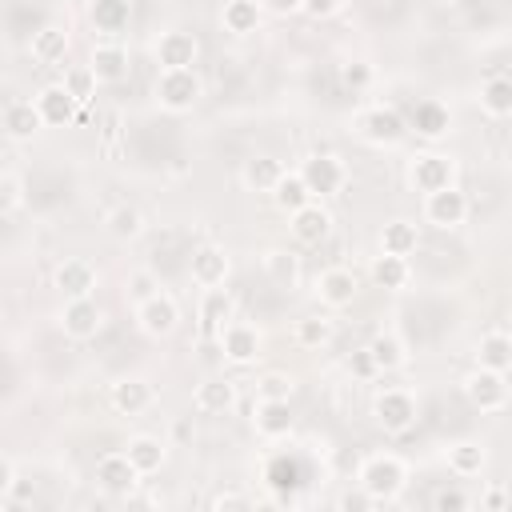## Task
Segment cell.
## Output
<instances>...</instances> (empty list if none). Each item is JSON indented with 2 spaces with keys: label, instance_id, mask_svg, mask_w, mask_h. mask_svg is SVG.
Listing matches in <instances>:
<instances>
[{
  "label": "cell",
  "instance_id": "cell-1",
  "mask_svg": "<svg viewBox=\"0 0 512 512\" xmlns=\"http://www.w3.org/2000/svg\"><path fill=\"white\" fill-rule=\"evenodd\" d=\"M356 484L372 496V504H392V500L408 488V464H404L396 452H372V456L360 464Z\"/></svg>",
  "mask_w": 512,
  "mask_h": 512
},
{
  "label": "cell",
  "instance_id": "cell-2",
  "mask_svg": "<svg viewBox=\"0 0 512 512\" xmlns=\"http://www.w3.org/2000/svg\"><path fill=\"white\" fill-rule=\"evenodd\" d=\"M152 96L164 112L172 116H184L200 104L204 96V80L196 68H156V84H152Z\"/></svg>",
  "mask_w": 512,
  "mask_h": 512
},
{
  "label": "cell",
  "instance_id": "cell-3",
  "mask_svg": "<svg viewBox=\"0 0 512 512\" xmlns=\"http://www.w3.org/2000/svg\"><path fill=\"white\" fill-rule=\"evenodd\" d=\"M408 116L392 104H368L356 112V136L372 148H396L404 136H408Z\"/></svg>",
  "mask_w": 512,
  "mask_h": 512
},
{
  "label": "cell",
  "instance_id": "cell-4",
  "mask_svg": "<svg viewBox=\"0 0 512 512\" xmlns=\"http://www.w3.org/2000/svg\"><path fill=\"white\" fill-rule=\"evenodd\" d=\"M420 416V400L408 388H384L372 400V420L384 428V436H404L416 428Z\"/></svg>",
  "mask_w": 512,
  "mask_h": 512
},
{
  "label": "cell",
  "instance_id": "cell-5",
  "mask_svg": "<svg viewBox=\"0 0 512 512\" xmlns=\"http://www.w3.org/2000/svg\"><path fill=\"white\" fill-rule=\"evenodd\" d=\"M464 396H468V404L476 408V412H484V416H492V412H504L508 408V400H512V388H508V372H496V368H472L468 376H464Z\"/></svg>",
  "mask_w": 512,
  "mask_h": 512
},
{
  "label": "cell",
  "instance_id": "cell-6",
  "mask_svg": "<svg viewBox=\"0 0 512 512\" xmlns=\"http://www.w3.org/2000/svg\"><path fill=\"white\" fill-rule=\"evenodd\" d=\"M308 184V192L316 200H328V196H340L348 188V164L336 156V152H312L308 160H300L296 168Z\"/></svg>",
  "mask_w": 512,
  "mask_h": 512
},
{
  "label": "cell",
  "instance_id": "cell-7",
  "mask_svg": "<svg viewBox=\"0 0 512 512\" xmlns=\"http://www.w3.org/2000/svg\"><path fill=\"white\" fill-rule=\"evenodd\" d=\"M404 176H408V188L420 192V196L440 192V188L456 184V156H448V152H416L408 160Z\"/></svg>",
  "mask_w": 512,
  "mask_h": 512
},
{
  "label": "cell",
  "instance_id": "cell-8",
  "mask_svg": "<svg viewBox=\"0 0 512 512\" xmlns=\"http://www.w3.org/2000/svg\"><path fill=\"white\" fill-rule=\"evenodd\" d=\"M420 212H424V224H432V228H440V232H456V228L468 224L472 204H468L464 188L448 184V188H440V192H428Z\"/></svg>",
  "mask_w": 512,
  "mask_h": 512
},
{
  "label": "cell",
  "instance_id": "cell-9",
  "mask_svg": "<svg viewBox=\"0 0 512 512\" xmlns=\"http://www.w3.org/2000/svg\"><path fill=\"white\" fill-rule=\"evenodd\" d=\"M56 324H60V332H64L68 340L84 344V340H96V336H100V328H104V308H100L92 296H72V300L60 304Z\"/></svg>",
  "mask_w": 512,
  "mask_h": 512
},
{
  "label": "cell",
  "instance_id": "cell-10",
  "mask_svg": "<svg viewBox=\"0 0 512 512\" xmlns=\"http://www.w3.org/2000/svg\"><path fill=\"white\" fill-rule=\"evenodd\" d=\"M216 344H220V352H224L228 364L248 368V364H256V356H260V348H264V332H260L256 324H248V320H228V324L216 332Z\"/></svg>",
  "mask_w": 512,
  "mask_h": 512
},
{
  "label": "cell",
  "instance_id": "cell-11",
  "mask_svg": "<svg viewBox=\"0 0 512 512\" xmlns=\"http://www.w3.org/2000/svg\"><path fill=\"white\" fill-rule=\"evenodd\" d=\"M136 328H140L144 336H152V340H168V336L180 328V304H176V296H168V292L160 288L156 296L140 300V304H136Z\"/></svg>",
  "mask_w": 512,
  "mask_h": 512
},
{
  "label": "cell",
  "instance_id": "cell-12",
  "mask_svg": "<svg viewBox=\"0 0 512 512\" xmlns=\"http://www.w3.org/2000/svg\"><path fill=\"white\" fill-rule=\"evenodd\" d=\"M92 480H96L108 496H132L136 484L144 480V472L132 464L128 452H104V456L96 460V468H92Z\"/></svg>",
  "mask_w": 512,
  "mask_h": 512
},
{
  "label": "cell",
  "instance_id": "cell-13",
  "mask_svg": "<svg viewBox=\"0 0 512 512\" xmlns=\"http://www.w3.org/2000/svg\"><path fill=\"white\" fill-rule=\"evenodd\" d=\"M228 272H232V256H228L224 244H200V248H192V256H188V280L196 288H220L228 280Z\"/></svg>",
  "mask_w": 512,
  "mask_h": 512
},
{
  "label": "cell",
  "instance_id": "cell-14",
  "mask_svg": "<svg viewBox=\"0 0 512 512\" xmlns=\"http://www.w3.org/2000/svg\"><path fill=\"white\" fill-rule=\"evenodd\" d=\"M196 56H200V40L184 28H164L152 44L156 68H196Z\"/></svg>",
  "mask_w": 512,
  "mask_h": 512
},
{
  "label": "cell",
  "instance_id": "cell-15",
  "mask_svg": "<svg viewBox=\"0 0 512 512\" xmlns=\"http://www.w3.org/2000/svg\"><path fill=\"white\" fill-rule=\"evenodd\" d=\"M96 284H100V272H96V264L84 260V256H64V260L52 268V288H56L64 300H72V296H92Z\"/></svg>",
  "mask_w": 512,
  "mask_h": 512
},
{
  "label": "cell",
  "instance_id": "cell-16",
  "mask_svg": "<svg viewBox=\"0 0 512 512\" xmlns=\"http://www.w3.org/2000/svg\"><path fill=\"white\" fill-rule=\"evenodd\" d=\"M288 232H292V240H296V244L316 248V244H324V240H328V232H332V212H328L320 200H308L304 208L288 212Z\"/></svg>",
  "mask_w": 512,
  "mask_h": 512
},
{
  "label": "cell",
  "instance_id": "cell-17",
  "mask_svg": "<svg viewBox=\"0 0 512 512\" xmlns=\"http://www.w3.org/2000/svg\"><path fill=\"white\" fill-rule=\"evenodd\" d=\"M312 292H316V300L324 304V308H348L352 300H356V292H360V280H356V272L352 268H340V264H332V268H324L316 280H312Z\"/></svg>",
  "mask_w": 512,
  "mask_h": 512
},
{
  "label": "cell",
  "instance_id": "cell-18",
  "mask_svg": "<svg viewBox=\"0 0 512 512\" xmlns=\"http://www.w3.org/2000/svg\"><path fill=\"white\" fill-rule=\"evenodd\" d=\"M32 100H36V108H40V116H44V128H68V124L80 116V108H84L60 80H56V84H44Z\"/></svg>",
  "mask_w": 512,
  "mask_h": 512
},
{
  "label": "cell",
  "instance_id": "cell-19",
  "mask_svg": "<svg viewBox=\"0 0 512 512\" xmlns=\"http://www.w3.org/2000/svg\"><path fill=\"white\" fill-rule=\"evenodd\" d=\"M408 128L424 140H444L452 132V112L448 104H440L436 96H420L412 108H408Z\"/></svg>",
  "mask_w": 512,
  "mask_h": 512
},
{
  "label": "cell",
  "instance_id": "cell-20",
  "mask_svg": "<svg viewBox=\"0 0 512 512\" xmlns=\"http://www.w3.org/2000/svg\"><path fill=\"white\" fill-rule=\"evenodd\" d=\"M232 308H236V300H232V292L224 284L220 288H200V300H196V328H200V336H216L232 320Z\"/></svg>",
  "mask_w": 512,
  "mask_h": 512
},
{
  "label": "cell",
  "instance_id": "cell-21",
  "mask_svg": "<svg viewBox=\"0 0 512 512\" xmlns=\"http://www.w3.org/2000/svg\"><path fill=\"white\" fill-rule=\"evenodd\" d=\"M68 48H72V36H68L64 24H40V28L32 32V40H28V56H32L40 68L64 64Z\"/></svg>",
  "mask_w": 512,
  "mask_h": 512
},
{
  "label": "cell",
  "instance_id": "cell-22",
  "mask_svg": "<svg viewBox=\"0 0 512 512\" xmlns=\"http://www.w3.org/2000/svg\"><path fill=\"white\" fill-rule=\"evenodd\" d=\"M88 64H92V72L100 76V84H120V80H128V72H132V56H128V48H124L120 40H100V44H92Z\"/></svg>",
  "mask_w": 512,
  "mask_h": 512
},
{
  "label": "cell",
  "instance_id": "cell-23",
  "mask_svg": "<svg viewBox=\"0 0 512 512\" xmlns=\"http://www.w3.org/2000/svg\"><path fill=\"white\" fill-rule=\"evenodd\" d=\"M108 404L120 412V416H140L156 404V392L144 376H120L112 388H108Z\"/></svg>",
  "mask_w": 512,
  "mask_h": 512
},
{
  "label": "cell",
  "instance_id": "cell-24",
  "mask_svg": "<svg viewBox=\"0 0 512 512\" xmlns=\"http://www.w3.org/2000/svg\"><path fill=\"white\" fill-rule=\"evenodd\" d=\"M192 408L200 416H224L236 408V384L228 376H208L192 388Z\"/></svg>",
  "mask_w": 512,
  "mask_h": 512
},
{
  "label": "cell",
  "instance_id": "cell-25",
  "mask_svg": "<svg viewBox=\"0 0 512 512\" xmlns=\"http://www.w3.org/2000/svg\"><path fill=\"white\" fill-rule=\"evenodd\" d=\"M252 428H256L264 440H284V436L296 428L292 404H288V400H256V408H252Z\"/></svg>",
  "mask_w": 512,
  "mask_h": 512
},
{
  "label": "cell",
  "instance_id": "cell-26",
  "mask_svg": "<svg viewBox=\"0 0 512 512\" xmlns=\"http://www.w3.org/2000/svg\"><path fill=\"white\" fill-rule=\"evenodd\" d=\"M40 128H44V116H40L36 100H20V96H12V100L4 104V132H8V140L28 144Z\"/></svg>",
  "mask_w": 512,
  "mask_h": 512
},
{
  "label": "cell",
  "instance_id": "cell-27",
  "mask_svg": "<svg viewBox=\"0 0 512 512\" xmlns=\"http://www.w3.org/2000/svg\"><path fill=\"white\" fill-rule=\"evenodd\" d=\"M88 20L104 40H120L132 24V4L128 0H92L88 4Z\"/></svg>",
  "mask_w": 512,
  "mask_h": 512
},
{
  "label": "cell",
  "instance_id": "cell-28",
  "mask_svg": "<svg viewBox=\"0 0 512 512\" xmlns=\"http://www.w3.org/2000/svg\"><path fill=\"white\" fill-rule=\"evenodd\" d=\"M284 164L276 160V156H268V152H256V156H248L244 164H240V184L248 188V192H268L272 196V188L284 180Z\"/></svg>",
  "mask_w": 512,
  "mask_h": 512
},
{
  "label": "cell",
  "instance_id": "cell-29",
  "mask_svg": "<svg viewBox=\"0 0 512 512\" xmlns=\"http://www.w3.org/2000/svg\"><path fill=\"white\" fill-rule=\"evenodd\" d=\"M260 20H264V4L260 0H224V8H220V28L232 32V36L260 32Z\"/></svg>",
  "mask_w": 512,
  "mask_h": 512
},
{
  "label": "cell",
  "instance_id": "cell-30",
  "mask_svg": "<svg viewBox=\"0 0 512 512\" xmlns=\"http://www.w3.org/2000/svg\"><path fill=\"white\" fill-rule=\"evenodd\" d=\"M476 104L492 120L512 116V76H500V72L496 76H484L480 88H476Z\"/></svg>",
  "mask_w": 512,
  "mask_h": 512
},
{
  "label": "cell",
  "instance_id": "cell-31",
  "mask_svg": "<svg viewBox=\"0 0 512 512\" xmlns=\"http://www.w3.org/2000/svg\"><path fill=\"white\" fill-rule=\"evenodd\" d=\"M472 360L480 368H496V372H512V332H484L472 348Z\"/></svg>",
  "mask_w": 512,
  "mask_h": 512
},
{
  "label": "cell",
  "instance_id": "cell-32",
  "mask_svg": "<svg viewBox=\"0 0 512 512\" xmlns=\"http://www.w3.org/2000/svg\"><path fill=\"white\" fill-rule=\"evenodd\" d=\"M372 284L376 288H384V292H404L408 284H412V264H408V256H392V252H380L376 260H372Z\"/></svg>",
  "mask_w": 512,
  "mask_h": 512
},
{
  "label": "cell",
  "instance_id": "cell-33",
  "mask_svg": "<svg viewBox=\"0 0 512 512\" xmlns=\"http://www.w3.org/2000/svg\"><path fill=\"white\" fill-rule=\"evenodd\" d=\"M488 468V448L480 440H456L448 444V472L460 480H472Z\"/></svg>",
  "mask_w": 512,
  "mask_h": 512
},
{
  "label": "cell",
  "instance_id": "cell-34",
  "mask_svg": "<svg viewBox=\"0 0 512 512\" xmlns=\"http://www.w3.org/2000/svg\"><path fill=\"white\" fill-rule=\"evenodd\" d=\"M260 264H264V276L276 284V288H296L300 284V256L292 252V248H268L264 256H260Z\"/></svg>",
  "mask_w": 512,
  "mask_h": 512
},
{
  "label": "cell",
  "instance_id": "cell-35",
  "mask_svg": "<svg viewBox=\"0 0 512 512\" xmlns=\"http://www.w3.org/2000/svg\"><path fill=\"white\" fill-rule=\"evenodd\" d=\"M364 348L372 352V360H376V372H380V376H384V372H396V368H404V364H408V344H404L396 332H376Z\"/></svg>",
  "mask_w": 512,
  "mask_h": 512
},
{
  "label": "cell",
  "instance_id": "cell-36",
  "mask_svg": "<svg viewBox=\"0 0 512 512\" xmlns=\"http://www.w3.org/2000/svg\"><path fill=\"white\" fill-rule=\"evenodd\" d=\"M124 452L132 456V464H136V468H140L144 476L160 472V468H164V460H168V444H164L160 436H148V432L132 436V440L124 444Z\"/></svg>",
  "mask_w": 512,
  "mask_h": 512
},
{
  "label": "cell",
  "instance_id": "cell-37",
  "mask_svg": "<svg viewBox=\"0 0 512 512\" xmlns=\"http://www.w3.org/2000/svg\"><path fill=\"white\" fill-rule=\"evenodd\" d=\"M416 244H420V228H416L412 220H404V216L384 220V228H380V252L412 256V252H416Z\"/></svg>",
  "mask_w": 512,
  "mask_h": 512
},
{
  "label": "cell",
  "instance_id": "cell-38",
  "mask_svg": "<svg viewBox=\"0 0 512 512\" xmlns=\"http://www.w3.org/2000/svg\"><path fill=\"white\" fill-rule=\"evenodd\" d=\"M104 232H108L112 240H120V244L140 240V236H144V216H140V208H132V204L108 208V212H104Z\"/></svg>",
  "mask_w": 512,
  "mask_h": 512
},
{
  "label": "cell",
  "instance_id": "cell-39",
  "mask_svg": "<svg viewBox=\"0 0 512 512\" xmlns=\"http://www.w3.org/2000/svg\"><path fill=\"white\" fill-rule=\"evenodd\" d=\"M308 200H316L312 192H308V184H304V176L300 172H284V180L272 188V204L288 216V212H296V208H304Z\"/></svg>",
  "mask_w": 512,
  "mask_h": 512
},
{
  "label": "cell",
  "instance_id": "cell-40",
  "mask_svg": "<svg viewBox=\"0 0 512 512\" xmlns=\"http://www.w3.org/2000/svg\"><path fill=\"white\" fill-rule=\"evenodd\" d=\"M64 72H60V84L80 100V104H88L92 96H96V88H100V76L92 72V64H60Z\"/></svg>",
  "mask_w": 512,
  "mask_h": 512
},
{
  "label": "cell",
  "instance_id": "cell-41",
  "mask_svg": "<svg viewBox=\"0 0 512 512\" xmlns=\"http://www.w3.org/2000/svg\"><path fill=\"white\" fill-rule=\"evenodd\" d=\"M292 340L300 348H324L332 340V320L328 316H300L292 328Z\"/></svg>",
  "mask_w": 512,
  "mask_h": 512
},
{
  "label": "cell",
  "instance_id": "cell-42",
  "mask_svg": "<svg viewBox=\"0 0 512 512\" xmlns=\"http://www.w3.org/2000/svg\"><path fill=\"white\" fill-rule=\"evenodd\" d=\"M292 392H296V380L280 368L256 376V400H292Z\"/></svg>",
  "mask_w": 512,
  "mask_h": 512
},
{
  "label": "cell",
  "instance_id": "cell-43",
  "mask_svg": "<svg viewBox=\"0 0 512 512\" xmlns=\"http://www.w3.org/2000/svg\"><path fill=\"white\" fill-rule=\"evenodd\" d=\"M24 192H28V188H24V176H20L16 168H4V172H0V212H4V216L20 212L24 200H28Z\"/></svg>",
  "mask_w": 512,
  "mask_h": 512
},
{
  "label": "cell",
  "instance_id": "cell-44",
  "mask_svg": "<svg viewBox=\"0 0 512 512\" xmlns=\"http://www.w3.org/2000/svg\"><path fill=\"white\" fill-rule=\"evenodd\" d=\"M372 80H376V68H372L368 60H344V64H340V84H344V88L364 92V88H372Z\"/></svg>",
  "mask_w": 512,
  "mask_h": 512
},
{
  "label": "cell",
  "instance_id": "cell-45",
  "mask_svg": "<svg viewBox=\"0 0 512 512\" xmlns=\"http://www.w3.org/2000/svg\"><path fill=\"white\" fill-rule=\"evenodd\" d=\"M124 288H128V300H132V304H140V300H148V296H156V292H160V280H156V272H152V268H136V272H128Z\"/></svg>",
  "mask_w": 512,
  "mask_h": 512
},
{
  "label": "cell",
  "instance_id": "cell-46",
  "mask_svg": "<svg viewBox=\"0 0 512 512\" xmlns=\"http://www.w3.org/2000/svg\"><path fill=\"white\" fill-rule=\"evenodd\" d=\"M432 508H436V512H460V508H472V496L460 492V488H440V492L432 496Z\"/></svg>",
  "mask_w": 512,
  "mask_h": 512
},
{
  "label": "cell",
  "instance_id": "cell-47",
  "mask_svg": "<svg viewBox=\"0 0 512 512\" xmlns=\"http://www.w3.org/2000/svg\"><path fill=\"white\" fill-rule=\"evenodd\" d=\"M348 372H352V376H360V380L380 376V372H376V360H372V352H368V348H360V352H352V356H348Z\"/></svg>",
  "mask_w": 512,
  "mask_h": 512
},
{
  "label": "cell",
  "instance_id": "cell-48",
  "mask_svg": "<svg viewBox=\"0 0 512 512\" xmlns=\"http://www.w3.org/2000/svg\"><path fill=\"white\" fill-rule=\"evenodd\" d=\"M344 8V0H304L300 4V12L308 16V20H328V16H336Z\"/></svg>",
  "mask_w": 512,
  "mask_h": 512
},
{
  "label": "cell",
  "instance_id": "cell-49",
  "mask_svg": "<svg viewBox=\"0 0 512 512\" xmlns=\"http://www.w3.org/2000/svg\"><path fill=\"white\" fill-rule=\"evenodd\" d=\"M20 480V468H16V460L12 456H0V500L12 492V484Z\"/></svg>",
  "mask_w": 512,
  "mask_h": 512
},
{
  "label": "cell",
  "instance_id": "cell-50",
  "mask_svg": "<svg viewBox=\"0 0 512 512\" xmlns=\"http://www.w3.org/2000/svg\"><path fill=\"white\" fill-rule=\"evenodd\" d=\"M260 4H264V12H268V16L288 20V16H296V12H300V4H304V0H260Z\"/></svg>",
  "mask_w": 512,
  "mask_h": 512
},
{
  "label": "cell",
  "instance_id": "cell-51",
  "mask_svg": "<svg viewBox=\"0 0 512 512\" xmlns=\"http://www.w3.org/2000/svg\"><path fill=\"white\" fill-rule=\"evenodd\" d=\"M248 504H252V500H248L244 492H216V496H212V508H216V512H224V508H248Z\"/></svg>",
  "mask_w": 512,
  "mask_h": 512
},
{
  "label": "cell",
  "instance_id": "cell-52",
  "mask_svg": "<svg viewBox=\"0 0 512 512\" xmlns=\"http://www.w3.org/2000/svg\"><path fill=\"white\" fill-rule=\"evenodd\" d=\"M480 508H492V512H500V508H512V496H508L504 488H488V492L480 496Z\"/></svg>",
  "mask_w": 512,
  "mask_h": 512
},
{
  "label": "cell",
  "instance_id": "cell-53",
  "mask_svg": "<svg viewBox=\"0 0 512 512\" xmlns=\"http://www.w3.org/2000/svg\"><path fill=\"white\" fill-rule=\"evenodd\" d=\"M172 432H176L180 440H188V436H192V424H188V420H176V428H172Z\"/></svg>",
  "mask_w": 512,
  "mask_h": 512
},
{
  "label": "cell",
  "instance_id": "cell-54",
  "mask_svg": "<svg viewBox=\"0 0 512 512\" xmlns=\"http://www.w3.org/2000/svg\"><path fill=\"white\" fill-rule=\"evenodd\" d=\"M428 4H432V8H456L460 0H428Z\"/></svg>",
  "mask_w": 512,
  "mask_h": 512
}]
</instances>
